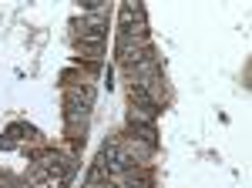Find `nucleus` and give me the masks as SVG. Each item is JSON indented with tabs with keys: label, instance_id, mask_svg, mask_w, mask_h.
<instances>
[{
	"label": "nucleus",
	"instance_id": "nucleus-1",
	"mask_svg": "<svg viewBox=\"0 0 252 188\" xmlns=\"http://www.w3.org/2000/svg\"><path fill=\"white\" fill-rule=\"evenodd\" d=\"M64 104H81V108H91V104H94V88H91L88 81L64 84Z\"/></svg>",
	"mask_w": 252,
	"mask_h": 188
},
{
	"label": "nucleus",
	"instance_id": "nucleus-2",
	"mask_svg": "<svg viewBox=\"0 0 252 188\" xmlns=\"http://www.w3.org/2000/svg\"><path fill=\"white\" fill-rule=\"evenodd\" d=\"M104 40H108V31H84V27L78 31V47L88 51V54H94V57H101Z\"/></svg>",
	"mask_w": 252,
	"mask_h": 188
},
{
	"label": "nucleus",
	"instance_id": "nucleus-3",
	"mask_svg": "<svg viewBox=\"0 0 252 188\" xmlns=\"http://www.w3.org/2000/svg\"><path fill=\"white\" fill-rule=\"evenodd\" d=\"M158 111H148V108H131L128 111V128H155Z\"/></svg>",
	"mask_w": 252,
	"mask_h": 188
},
{
	"label": "nucleus",
	"instance_id": "nucleus-4",
	"mask_svg": "<svg viewBox=\"0 0 252 188\" xmlns=\"http://www.w3.org/2000/svg\"><path fill=\"white\" fill-rule=\"evenodd\" d=\"M31 185H34V188H67V185H64V182L58 178V175H51V171H44L40 165H37L34 171H31Z\"/></svg>",
	"mask_w": 252,
	"mask_h": 188
},
{
	"label": "nucleus",
	"instance_id": "nucleus-5",
	"mask_svg": "<svg viewBox=\"0 0 252 188\" xmlns=\"http://www.w3.org/2000/svg\"><path fill=\"white\" fill-rule=\"evenodd\" d=\"M131 108H148V111H161V108L155 104V97L145 91L141 84H135V81H131Z\"/></svg>",
	"mask_w": 252,
	"mask_h": 188
},
{
	"label": "nucleus",
	"instance_id": "nucleus-6",
	"mask_svg": "<svg viewBox=\"0 0 252 188\" xmlns=\"http://www.w3.org/2000/svg\"><path fill=\"white\" fill-rule=\"evenodd\" d=\"M135 20H145V7L138 0H125V7H121V27H128Z\"/></svg>",
	"mask_w": 252,
	"mask_h": 188
}]
</instances>
